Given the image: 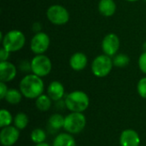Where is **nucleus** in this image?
Instances as JSON below:
<instances>
[{
    "label": "nucleus",
    "instance_id": "obj_1",
    "mask_svg": "<svg viewBox=\"0 0 146 146\" xmlns=\"http://www.w3.org/2000/svg\"><path fill=\"white\" fill-rule=\"evenodd\" d=\"M22 95L28 99H34L43 94L44 85L41 77L31 74L24 76L19 85Z\"/></svg>",
    "mask_w": 146,
    "mask_h": 146
},
{
    "label": "nucleus",
    "instance_id": "obj_2",
    "mask_svg": "<svg viewBox=\"0 0 146 146\" xmlns=\"http://www.w3.org/2000/svg\"><path fill=\"white\" fill-rule=\"evenodd\" d=\"M64 103L65 107L71 112L82 113L89 107L90 99L86 92L82 91H74L66 96Z\"/></svg>",
    "mask_w": 146,
    "mask_h": 146
},
{
    "label": "nucleus",
    "instance_id": "obj_3",
    "mask_svg": "<svg viewBox=\"0 0 146 146\" xmlns=\"http://www.w3.org/2000/svg\"><path fill=\"white\" fill-rule=\"evenodd\" d=\"M26 43V37L20 30H11L4 34L2 41L3 47L9 52L21 50Z\"/></svg>",
    "mask_w": 146,
    "mask_h": 146
},
{
    "label": "nucleus",
    "instance_id": "obj_4",
    "mask_svg": "<svg viewBox=\"0 0 146 146\" xmlns=\"http://www.w3.org/2000/svg\"><path fill=\"white\" fill-rule=\"evenodd\" d=\"M86 125V116L80 112H72L65 116L64 130L70 134H78L82 132Z\"/></svg>",
    "mask_w": 146,
    "mask_h": 146
},
{
    "label": "nucleus",
    "instance_id": "obj_5",
    "mask_svg": "<svg viewBox=\"0 0 146 146\" xmlns=\"http://www.w3.org/2000/svg\"><path fill=\"white\" fill-rule=\"evenodd\" d=\"M114 64L111 56L107 55L98 56L92 62V72L98 78H104L110 74Z\"/></svg>",
    "mask_w": 146,
    "mask_h": 146
},
{
    "label": "nucleus",
    "instance_id": "obj_6",
    "mask_svg": "<svg viewBox=\"0 0 146 146\" xmlns=\"http://www.w3.org/2000/svg\"><path fill=\"white\" fill-rule=\"evenodd\" d=\"M52 68V64L50 59L42 54V55H36L31 60V70L33 74L39 76V77H45L47 76Z\"/></svg>",
    "mask_w": 146,
    "mask_h": 146
},
{
    "label": "nucleus",
    "instance_id": "obj_7",
    "mask_svg": "<svg viewBox=\"0 0 146 146\" xmlns=\"http://www.w3.org/2000/svg\"><path fill=\"white\" fill-rule=\"evenodd\" d=\"M46 16L52 24L57 26L64 25L69 21V13L68 9L60 4L50 6L47 9Z\"/></svg>",
    "mask_w": 146,
    "mask_h": 146
},
{
    "label": "nucleus",
    "instance_id": "obj_8",
    "mask_svg": "<svg viewBox=\"0 0 146 146\" xmlns=\"http://www.w3.org/2000/svg\"><path fill=\"white\" fill-rule=\"evenodd\" d=\"M50 43V37L44 32L34 34L30 42V49L36 55H42L49 49Z\"/></svg>",
    "mask_w": 146,
    "mask_h": 146
},
{
    "label": "nucleus",
    "instance_id": "obj_9",
    "mask_svg": "<svg viewBox=\"0 0 146 146\" xmlns=\"http://www.w3.org/2000/svg\"><path fill=\"white\" fill-rule=\"evenodd\" d=\"M20 138V130L14 126L3 127L0 132V142L3 146L14 145Z\"/></svg>",
    "mask_w": 146,
    "mask_h": 146
},
{
    "label": "nucleus",
    "instance_id": "obj_10",
    "mask_svg": "<svg viewBox=\"0 0 146 146\" xmlns=\"http://www.w3.org/2000/svg\"><path fill=\"white\" fill-rule=\"evenodd\" d=\"M120 48V39L115 33L107 34L102 41V50L104 53L109 56L116 54Z\"/></svg>",
    "mask_w": 146,
    "mask_h": 146
},
{
    "label": "nucleus",
    "instance_id": "obj_11",
    "mask_svg": "<svg viewBox=\"0 0 146 146\" xmlns=\"http://www.w3.org/2000/svg\"><path fill=\"white\" fill-rule=\"evenodd\" d=\"M17 74V69L15 66L8 62H0V80L2 82H9L13 80Z\"/></svg>",
    "mask_w": 146,
    "mask_h": 146
},
{
    "label": "nucleus",
    "instance_id": "obj_12",
    "mask_svg": "<svg viewBox=\"0 0 146 146\" xmlns=\"http://www.w3.org/2000/svg\"><path fill=\"white\" fill-rule=\"evenodd\" d=\"M120 145L121 146H139L140 137L135 130L126 129L121 133Z\"/></svg>",
    "mask_w": 146,
    "mask_h": 146
},
{
    "label": "nucleus",
    "instance_id": "obj_13",
    "mask_svg": "<svg viewBox=\"0 0 146 146\" xmlns=\"http://www.w3.org/2000/svg\"><path fill=\"white\" fill-rule=\"evenodd\" d=\"M47 93H48L47 95L53 101L58 102L63 98L64 93H65V89H64L63 85L61 82L55 80V81L50 82V85L48 86Z\"/></svg>",
    "mask_w": 146,
    "mask_h": 146
},
{
    "label": "nucleus",
    "instance_id": "obj_14",
    "mask_svg": "<svg viewBox=\"0 0 146 146\" xmlns=\"http://www.w3.org/2000/svg\"><path fill=\"white\" fill-rule=\"evenodd\" d=\"M88 62L87 56L82 52H76L73 54L69 59V65L74 71H81L86 68Z\"/></svg>",
    "mask_w": 146,
    "mask_h": 146
},
{
    "label": "nucleus",
    "instance_id": "obj_15",
    "mask_svg": "<svg viewBox=\"0 0 146 146\" xmlns=\"http://www.w3.org/2000/svg\"><path fill=\"white\" fill-rule=\"evenodd\" d=\"M98 10L104 16H112L116 11V3L114 0H100L98 3Z\"/></svg>",
    "mask_w": 146,
    "mask_h": 146
},
{
    "label": "nucleus",
    "instance_id": "obj_16",
    "mask_svg": "<svg viewBox=\"0 0 146 146\" xmlns=\"http://www.w3.org/2000/svg\"><path fill=\"white\" fill-rule=\"evenodd\" d=\"M52 146H76V142L70 133H62L56 136Z\"/></svg>",
    "mask_w": 146,
    "mask_h": 146
},
{
    "label": "nucleus",
    "instance_id": "obj_17",
    "mask_svg": "<svg viewBox=\"0 0 146 146\" xmlns=\"http://www.w3.org/2000/svg\"><path fill=\"white\" fill-rule=\"evenodd\" d=\"M51 98L45 94H42L36 98V107L40 111H47L51 107Z\"/></svg>",
    "mask_w": 146,
    "mask_h": 146
},
{
    "label": "nucleus",
    "instance_id": "obj_18",
    "mask_svg": "<svg viewBox=\"0 0 146 146\" xmlns=\"http://www.w3.org/2000/svg\"><path fill=\"white\" fill-rule=\"evenodd\" d=\"M64 120H65V117H63L62 115L53 114L52 115H50V117L48 120V125H49L50 128L56 131V130H59L62 127H63Z\"/></svg>",
    "mask_w": 146,
    "mask_h": 146
},
{
    "label": "nucleus",
    "instance_id": "obj_19",
    "mask_svg": "<svg viewBox=\"0 0 146 146\" xmlns=\"http://www.w3.org/2000/svg\"><path fill=\"white\" fill-rule=\"evenodd\" d=\"M22 93L17 89H9L5 96V100L10 104H18L22 99Z\"/></svg>",
    "mask_w": 146,
    "mask_h": 146
},
{
    "label": "nucleus",
    "instance_id": "obj_20",
    "mask_svg": "<svg viewBox=\"0 0 146 146\" xmlns=\"http://www.w3.org/2000/svg\"><path fill=\"white\" fill-rule=\"evenodd\" d=\"M28 116L23 113V112H20L18 113L15 118H14V124L15 127H17L19 130H23L27 127V124H28Z\"/></svg>",
    "mask_w": 146,
    "mask_h": 146
},
{
    "label": "nucleus",
    "instance_id": "obj_21",
    "mask_svg": "<svg viewBox=\"0 0 146 146\" xmlns=\"http://www.w3.org/2000/svg\"><path fill=\"white\" fill-rule=\"evenodd\" d=\"M31 140L35 143V144H40V143H44L46 140L47 135L46 133L41 129V128H36L34 130L32 131L31 133Z\"/></svg>",
    "mask_w": 146,
    "mask_h": 146
},
{
    "label": "nucleus",
    "instance_id": "obj_22",
    "mask_svg": "<svg viewBox=\"0 0 146 146\" xmlns=\"http://www.w3.org/2000/svg\"><path fill=\"white\" fill-rule=\"evenodd\" d=\"M13 121V117L10 112L5 109H2L0 110V127H5L10 126Z\"/></svg>",
    "mask_w": 146,
    "mask_h": 146
},
{
    "label": "nucleus",
    "instance_id": "obj_23",
    "mask_svg": "<svg viewBox=\"0 0 146 146\" xmlns=\"http://www.w3.org/2000/svg\"><path fill=\"white\" fill-rule=\"evenodd\" d=\"M130 62V58L126 54H118L113 58V64L117 68H125Z\"/></svg>",
    "mask_w": 146,
    "mask_h": 146
},
{
    "label": "nucleus",
    "instance_id": "obj_24",
    "mask_svg": "<svg viewBox=\"0 0 146 146\" xmlns=\"http://www.w3.org/2000/svg\"><path fill=\"white\" fill-rule=\"evenodd\" d=\"M137 91L141 98H146V77H143L139 80L137 85Z\"/></svg>",
    "mask_w": 146,
    "mask_h": 146
},
{
    "label": "nucleus",
    "instance_id": "obj_25",
    "mask_svg": "<svg viewBox=\"0 0 146 146\" xmlns=\"http://www.w3.org/2000/svg\"><path fill=\"white\" fill-rule=\"evenodd\" d=\"M139 67L142 73L146 74V52H143L139 58Z\"/></svg>",
    "mask_w": 146,
    "mask_h": 146
},
{
    "label": "nucleus",
    "instance_id": "obj_26",
    "mask_svg": "<svg viewBox=\"0 0 146 146\" xmlns=\"http://www.w3.org/2000/svg\"><path fill=\"white\" fill-rule=\"evenodd\" d=\"M8 87L7 85L5 84V82H0V98L1 99H4L5 96L8 92Z\"/></svg>",
    "mask_w": 146,
    "mask_h": 146
},
{
    "label": "nucleus",
    "instance_id": "obj_27",
    "mask_svg": "<svg viewBox=\"0 0 146 146\" xmlns=\"http://www.w3.org/2000/svg\"><path fill=\"white\" fill-rule=\"evenodd\" d=\"M20 69L23 72H28L31 70V62H28V61H22L20 63Z\"/></svg>",
    "mask_w": 146,
    "mask_h": 146
},
{
    "label": "nucleus",
    "instance_id": "obj_28",
    "mask_svg": "<svg viewBox=\"0 0 146 146\" xmlns=\"http://www.w3.org/2000/svg\"><path fill=\"white\" fill-rule=\"evenodd\" d=\"M9 51H8L7 50H5L3 47L1 48L0 50V61L1 62H4V61H7L9 56Z\"/></svg>",
    "mask_w": 146,
    "mask_h": 146
},
{
    "label": "nucleus",
    "instance_id": "obj_29",
    "mask_svg": "<svg viewBox=\"0 0 146 146\" xmlns=\"http://www.w3.org/2000/svg\"><path fill=\"white\" fill-rule=\"evenodd\" d=\"M40 27H41V25H40L38 22H35V23L33 25V30L34 32H36V33L41 32V31H40V30H41Z\"/></svg>",
    "mask_w": 146,
    "mask_h": 146
},
{
    "label": "nucleus",
    "instance_id": "obj_30",
    "mask_svg": "<svg viewBox=\"0 0 146 146\" xmlns=\"http://www.w3.org/2000/svg\"><path fill=\"white\" fill-rule=\"evenodd\" d=\"M35 146H50L48 143L46 142H44V143H40V144H36Z\"/></svg>",
    "mask_w": 146,
    "mask_h": 146
},
{
    "label": "nucleus",
    "instance_id": "obj_31",
    "mask_svg": "<svg viewBox=\"0 0 146 146\" xmlns=\"http://www.w3.org/2000/svg\"><path fill=\"white\" fill-rule=\"evenodd\" d=\"M143 49L145 50V52H146V42L143 44Z\"/></svg>",
    "mask_w": 146,
    "mask_h": 146
},
{
    "label": "nucleus",
    "instance_id": "obj_32",
    "mask_svg": "<svg viewBox=\"0 0 146 146\" xmlns=\"http://www.w3.org/2000/svg\"><path fill=\"white\" fill-rule=\"evenodd\" d=\"M126 1H127V2H131V3H133V2H137V1H139V0H126Z\"/></svg>",
    "mask_w": 146,
    "mask_h": 146
},
{
    "label": "nucleus",
    "instance_id": "obj_33",
    "mask_svg": "<svg viewBox=\"0 0 146 146\" xmlns=\"http://www.w3.org/2000/svg\"><path fill=\"white\" fill-rule=\"evenodd\" d=\"M145 2H146V0H145Z\"/></svg>",
    "mask_w": 146,
    "mask_h": 146
}]
</instances>
